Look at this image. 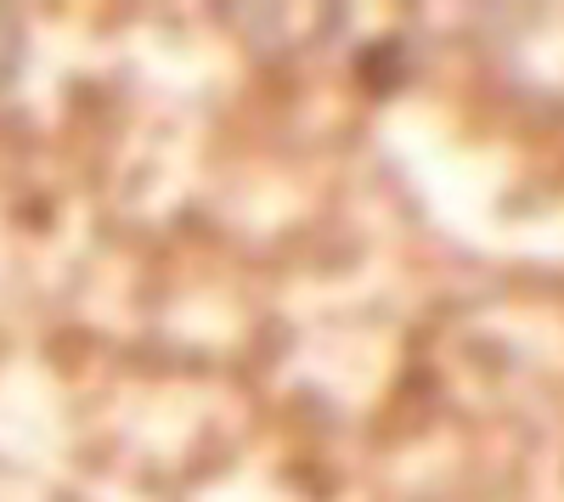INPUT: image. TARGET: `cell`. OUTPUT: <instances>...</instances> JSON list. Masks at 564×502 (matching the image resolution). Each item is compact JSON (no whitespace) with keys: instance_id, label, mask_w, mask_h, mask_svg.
<instances>
[{"instance_id":"obj_1","label":"cell","mask_w":564,"mask_h":502,"mask_svg":"<svg viewBox=\"0 0 564 502\" xmlns=\"http://www.w3.org/2000/svg\"><path fill=\"white\" fill-rule=\"evenodd\" d=\"M23 68V18L0 7V90H7Z\"/></svg>"}]
</instances>
